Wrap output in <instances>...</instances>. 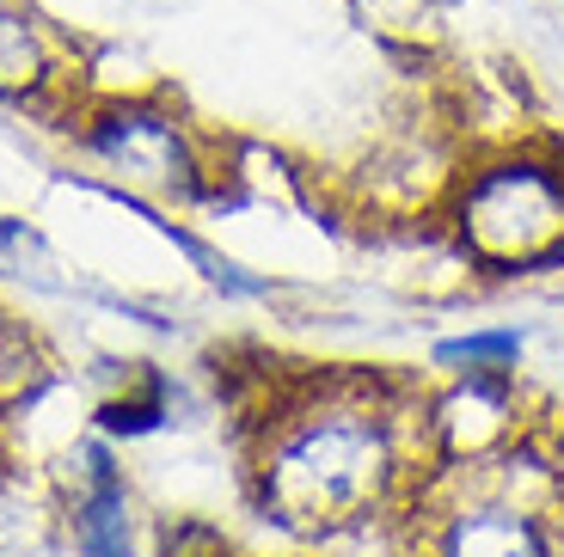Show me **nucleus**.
I'll list each match as a JSON object with an SVG mask.
<instances>
[{
    "instance_id": "1",
    "label": "nucleus",
    "mask_w": 564,
    "mask_h": 557,
    "mask_svg": "<svg viewBox=\"0 0 564 557\" xmlns=\"http://www.w3.org/2000/svg\"><path fill=\"white\" fill-rule=\"evenodd\" d=\"M393 478V423L362 398H325L282 435L270 460V496L289 521H350Z\"/></svg>"
},
{
    "instance_id": "2",
    "label": "nucleus",
    "mask_w": 564,
    "mask_h": 557,
    "mask_svg": "<svg viewBox=\"0 0 564 557\" xmlns=\"http://www.w3.org/2000/svg\"><path fill=\"white\" fill-rule=\"evenodd\" d=\"M466 245L485 264H534L564 245V166L534 154H503L473 172L460 203Z\"/></svg>"
},
{
    "instance_id": "3",
    "label": "nucleus",
    "mask_w": 564,
    "mask_h": 557,
    "mask_svg": "<svg viewBox=\"0 0 564 557\" xmlns=\"http://www.w3.org/2000/svg\"><path fill=\"white\" fill-rule=\"evenodd\" d=\"M93 148L141 184H191V172H197L184 129L148 105H111L93 123Z\"/></svg>"
},
{
    "instance_id": "4",
    "label": "nucleus",
    "mask_w": 564,
    "mask_h": 557,
    "mask_svg": "<svg viewBox=\"0 0 564 557\" xmlns=\"http://www.w3.org/2000/svg\"><path fill=\"white\" fill-rule=\"evenodd\" d=\"M448 557H546L540 527L522 502H479L460 509V521L448 527Z\"/></svg>"
},
{
    "instance_id": "5",
    "label": "nucleus",
    "mask_w": 564,
    "mask_h": 557,
    "mask_svg": "<svg viewBox=\"0 0 564 557\" xmlns=\"http://www.w3.org/2000/svg\"><path fill=\"white\" fill-rule=\"evenodd\" d=\"M50 80H56V50H50V31H43L25 7L0 0V98L43 92Z\"/></svg>"
},
{
    "instance_id": "6",
    "label": "nucleus",
    "mask_w": 564,
    "mask_h": 557,
    "mask_svg": "<svg viewBox=\"0 0 564 557\" xmlns=\"http://www.w3.org/2000/svg\"><path fill=\"white\" fill-rule=\"evenodd\" d=\"M93 490H86V502H80V545H86V557H129V539H123V484H117V472H111V460L105 454H93Z\"/></svg>"
},
{
    "instance_id": "7",
    "label": "nucleus",
    "mask_w": 564,
    "mask_h": 557,
    "mask_svg": "<svg viewBox=\"0 0 564 557\" xmlns=\"http://www.w3.org/2000/svg\"><path fill=\"white\" fill-rule=\"evenodd\" d=\"M356 13L368 19V31L387 43H417L436 25V0H356Z\"/></svg>"
},
{
    "instance_id": "8",
    "label": "nucleus",
    "mask_w": 564,
    "mask_h": 557,
    "mask_svg": "<svg viewBox=\"0 0 564 557\" xmlns=\"http://www.w3.org/2000/svg\"><path fill=\"white\" fill-rule=\"evenodd\" d=\"M436 362H516V337L491 331V337H460V343H442Z\"/></svg>"
}]
</instances>
